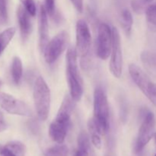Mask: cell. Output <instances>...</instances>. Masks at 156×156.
Listing matches in <instances>:
<instances>
[{"label": "cell", "instance_id": "6", "mask_svg": "<svg viewBox=\"0 0 156 156\" xmlns=\"http://www.w3.org/2000/svg\"><path fill=\"white\" fill-rule=\"evenodd\" d=\"M68 41L69 35L65 30L59 32L50 40L43 52L46 62L48 64L56 62L66 48Z\"/></svg>", "mask_w": 156, "mask_h": 156}, {"label": "cell", "instance_id": "28", "mask_svg": "<svg viewBox=\"0 0 156 156\" xmlns=\"http://www.w3.org/2000/svg\"><path fill=\"white\" fill-rule=\"evenodd\" d=\"M8 127L7 123H6L5 120L4 115L0 111V132H3Z\"/></svg>", "mask_w": 156, "mask_h": 156}, {"label": "cell", "instance_id": "26", "mask_svg": "<svg viewBox=\"0 0 156 156\" xmlns=\"http://www.w3.org/2000/svg\"><path fill=\"white\" fill-rule=\"evenodd\" d=\"M143 0H133L132 7L133 9L137 13H141L143 11V5H144Z\"/></svg>", "mask_w": 156, "mask_h": 156}, {"label": "cell", "instance_id": "25", "mask_svg": "<svg viewBox=\"0 0 156 156\" xmlns=\"http://www.w3.org/2000/svg\"><path fill=\"white\" fill-rule=\"evenodd\" d=\"M100 134L98 133H91V143L93 144V146H94L95 148L97 149H100L101 148V137H100Z\"/></svg>", "mask_w": 156, "mask_h": 156}, {"label": "cell", "instance_id": "20", "mask_svg": "<svg viewBox=\"0 0 156 156\" xmlns=\"http://www.w3.org/2000/svg\"><path fill=\"white\" fill-rule=\"evenodd\" d=\"M90 147H91V142H90L89 136L86 133L82 131L78 136V149L89 151Z\"/></svg>", "mask_w": 156, "mask_h": 156}, {"label": "cell", "instance_id": "21", "mask_svg": "<svg viewBox=\"0 0 156 156\" xmlns=\"http://www.w3.org/2000/svg\"><path fill=\"white\" fill-rule=\"evenodd\" d=\"M146 15L148 22L156 27V5H151L146 9Z\"/></svg>", "mask_w": 156, "mask_h": 156}, {"label": "cell", "instance_id": "29", "mask_svg": "<svg viewBox=\"0 0 156 156\" xmlns=\"http://www.w3.org/2000/svg\"><path fill=\"white\" fill-rule=\"evenodd\" d=\"M89 151L85 150V149H78L77 151L75 152L74 156H88Z\"/></svg>", "mask_w": 156, "mask_h": 156}, {"label": "cell", "instance_id": "35", "mask_svg": "<svg viewBox=\"0 0 156 156\" xmlns=\"http://www.w3.org/2000/svg\"><path fill=\"white\" fill-rule=\"evenodd\" d=\"M155 156H156V154H155Z\"/></svg>", "mask_w": 156, "mask_h": 156}, {"label": "cell", "instance_id": "23", "mask_svg": "<svg viewBox=\"0 0 156 156\" xmlns=\"http://www.w3.org/2000/svg\"><path fill=\"white\" fill-rule=\"evenodd\" d=\"M8 21V11L6 0H0V24H6Z\"/></svg>", "mask_w": 156, "mask_h": 156}, {"label": "cell", "instance_id": "4", "mask_svg": "<svg viewBox=\"0 0 156 156\" xmlns=\"http://www.w3.org/2000/svg\"><path fill=\"white\" fill-rule=\"evenodd\" d=\"M140 116L141 125L135 144V152L137 154L143 152L146 145L153 138L155 126V115L152 111L143 109L140 112Z\"/></svg>", "mask_w": 156, "mask_h": 156}, {"label": "cell", "instance_id": "32", "mask_svg": "<svg viewBox=\"0 0 156 156\" xmlns=\"http://www.w3.org/2000/svg\"><path fill=\"white\" fill-rule=\"evenodd\" d=\"M153 140H154V143H155V147H156V133H154V136H153Z\"/></svg>", "mask_w": 156, "mask_h": 156}, {"label": "cell", "instance_id": "13", "mask_svg": "<svg viewBox=\"0 0 156 156\" xmlns=\"http://www.w3.org/2000/svg\"><path fill=\"white\" fill-rule=\"evenodd\" d=\"M30 16V14L22 5L18 6L17 9V18H18L21 36L23 41H27L31 33L32 25Z\"/></svg>", "mask_w": 156, "mask_h": 156}, {"label": "cell", "instance_id": "17", "mask_svg": "<svg viewBox=\"0 0 156 156\" xmlns=\"http://www.w3.org/2000/svg\"><path fill=\"white\" fill-rule=\"evenodd\" d=\"M15 32L16 30L15 27H9L0 34V54L9 45L10 41L15 36Z\"/></svg>", "mask_w": 156, "mask_h": 156}, {"label": "cell", "instance_id": "16", "mask_svg": "<svg viewBox=\"0 0 156 156\" xmlns=\"http://www.w3.org/2000/svg\"><path fill=\"white\" fill-rule=\"evenodd\" d=\"M141 59L145 66L152 73H156V53L144 51L141 54Z\"/></svg>", "mask_w": 156, "mask_h": 156}, {"label": "cell", "instance_id": "5", "mask_svg": "<svg viewBox=\"0 0 156 156\" xmlns=\"http://www.w3.org/2000/svg\"><path fill=\"white\" fill-rule=\"evenodd\" d=\"M129 73L134 83L156 107V83L149 79L147 75L135 64H130Z\"/></svg>", "mask_w": 156, "mask_h": 156}, {"label": "cell", "instance_id": "2", "mask_svg": "<svg viewBox=\"0 0 156 156\" xmlns=\"http://www.w3.org/2000/svg\"><path fill=\"white\" fill-rule=\"evenodd\" d=\"M66 79L69 94L75 101H79L83 94V82L79 73L76 50L69 48L66 53Z\"/></svg>", "mask_w": 156, "mask_h": 156}, {"label": "cell", "instance_id": "1", "mask_svg": "<svg viewBox=\"0 0 156 156\" xmlns=\"http://www.w3.org/2000/svg\"><path fill=\"white\" fill-rule=\"evenodd\" d=\"M94 126L100 135H105L110 128V111L107 94L101 87L95 88L94 92Z\"/></svg>", "mask_w": 156, "mask_h": 156}, {"label": "cell", "instance_id": "34", "mask_svg": "<svg viewBox=\"0 0 156 156\" xmlns=\"http://www.w3.org/2000/svg\"><path fill=\"white\" fill-rule=\"evenodd\" d=\"M0 85H1V82H0Z\"/></svg>", "mask_w": 156, "mask_h": 156}, {"label": "cell", "instance_id": "12", "mask_svg": "<svg viewBox=\"0 0 156 156\" xmlns=\"http://www.w3.org/2000/svg\"><path fill=\"white\" fill-rule=\"evenodd\" d=\"M47 10L44 5H40L39 11V45L41 52H44L49 41V24Z\"/></svg>", "mask_w": 156, "mask_h": 156}, {"label": "cell", "instance_id": "33", "mask_svg": "<svg viewBox=\"0 0 156 156\" xmlns=\"http://www.w3.org/2000/svg\"><path fill=\"white\" fill-rule=\"evenodd\" d=\"M153 0H143V2H144L145 3H147V2H152Z\"/></svg>", "mask_w": 156, "mask_h": 156}, {"label": "cell", "instance_id": "11", "mask_svg": "<svg viewBox=\"0 0 156 156\" xmlns=\"http://www.w3.org/2000/svg\"><path fill=\"white\" fill-rule=\"evenodd\" d=\"M70 125L71 120L56 117L49 128V134L52 140L58 144H62L66 137Z\"/></svg>", "mask_w": 156, "mask_h": 156}, {"label": "cell", "instance_id": "30", "mask_svg": "<svg viewBox=\"0 0 156 156\" xmlns=\"http://www.w3.org/2000/svg\"><path fill=\"white\" fill-rule=\"evenodd\" d=\"M1 156H16V155H14V154H12V152H10L9 151H8L7 149H5V147H4V149H3L2 153Z\"/></svg>", "mask_w": 156, "mask_h": 156}, {"label": "cell", "instance_id": "27", "mask_svg": "<svg viewBox=\"0 0 156 156\" xmlns=\"http://www.w3.org/2000/svg\"><path fill=\"white\" fill-rule=\"evenodd\" d=\"M70 1L78 12H82L83 11V0H70Z\"/></svg>", "mask_w": 156, "mask_h": 156}, {"label": "cell", "instance_id": "22", "mask_svg": "<svg viewBox=\"0 0 156 156\" xmlns=\"http://www.w3.org/2000/svg\"><path fill=\"white\" fill-rule=\"evenodd\" d=\"M20 2L21 3V5L30 14V16L34 17L36 15L37 7L34 0H20Z\"/></svg>", "mask_w": 156, "mask_h": 156}, {"label": "cell", "instance_id": "24", "mask_svg": "<svg viewBox=\"0 0 156 156\" xmlns=\"http://www.w3.org/2000/svg\"><path fill=\"white\" fill-rule=\"evenodd\" d=\"M45 1V9L47 14L50 17H53L56 12V5H55V0H44Z\"/></svg>", "mask_w": 156, "mask_h": 156}, {"label": "cell", "instance_id": "31", "mask_svg": "<svg viewBox=\"0 0 156 156\" xmlns=\"http://www.w3.org/2000/svg\"><path fill=\"white\" fill-rule=\"evenodd\" d=\"M3 149H4V146H2V144H0V155H1L2 153Z\"/></svg>", "mask_w": 156, "mask_h": 156}, {"label": "cell", "instance_id": "10", "mask_svg": "<svg viewBox=\"0 0 156 156\" xmlns=\"http://www.w3.org/2000/svg\"><path fill=\"white\" fill-rule=\"evenodd\" d=\"M0 107L7 113L14 115L30 117L31 114L27 104L8 93L0 92Z\"/></svg>", "mask_w": 156, "mask_h": 156}, {"label": "cell", "instance_id": "7", "mask_svg": "<svg viewBox=\"0 0 156 156\" xmlns=\"http://www.w3.org/2000/svg\"><path fill=\"white\" fill-rule=\"evenodd\" d=\"M76 52L81 59H85L91 50V35L88 24L83 20L76 23Z\"/></svg>", "mask_w": 156, "mask_h": 156}, {"label": "cell", "instance_id": "8", "mask_svg": "<svg viewBox=\"0 0 156 156\" xmlns=\"http://www.w3.org/2000/svg\"><path fill=\"white\" fill-rule=\"evenodd\" d=\"M112 41V29L106 23H101L98 30L96 46V53L101 59L105 60L111 56Z\"/></svg>", "mask_w": 156, "mask_h": 156}, {"label": "cell", "instance_id": "18", "mask_svg": "<svg viewBox=\"0 0 156 156\" xmlns=\"http://www.w3.org/2000/svg\"><path fill=\"white\" fill-rule=\"evenodd\" d=\"M4 146L7 150L16 156H24V154H25V146L19 141L9 142Z\"/></svg>", "mask_w": 156, "mask_h": 156}, {"label": "cell", "instance_id": "15", "mask_svg": "<svg viewBox=\"0 0 156 156\" xmlns=\"http://www.w3.org/2000/svg\"><path fill=\"white\" fill-rule=\"evenodd\" d=\"M120 23L123 30L127 35L130 34L132 30L133 19L132 14L130 11L127 9H123L120 13Z\"/></svg>", "mask_w": 156, "mask_h": 156}, {"label": "cell", "instance_id": "19", "mask_svg": "<svg viewBox=\"0 0 156 156\" xmlns=\"http://www.w3.org/2000/svg\"><path fill=\"white\" fill-rule=\"evenodd\" d=\"M68 154V147L62 144L52 146L44 152V156H67Z\"/></svg>", "mask_w": 156, "mask_h": 156}, {"label": "cell", "instance_id": "14", "mask_svg": "<svg viewBox=\"0 0 156 156\" xmlns=\"http://www.w3.org/2000/svg\"><path fill=\"white\" fill-rule=\"evenodd\" d=\"M11 74L14 83L15 85H18L21 82L23 74L22 62L18 56H15L12 59Z\"/></svg>", "mask_w": 156, "mask_h": 156}, {"label": "cell", "instance_id": "9", "mask_svg": "<svg viewBox=\"0 0 156 156\" xmlns=\"http://www.w3.org/2000/svg\"><path fill=\"white\" fill-rule=\"evenodd\" d=\"M112 49L110 60V70L113 76L120 78L123 72V54H122L120 37L116 27L112 28Z\"/></svg>", "mask_w": 156, "mask_h": 156}, {"label": "cell", "instance_id": "3", "mask_svg": "<svg viewBox=\"0 0 156 156\" xmlns=\"http://www.w3.org/2000/svg\"><path fill=\"white\" fill-rule=\"evenodd\" d=\"M50 90L47 82L44 78L39 76L34 85L33 97L37 117L43 121L47 120L50 114Z\"/></svg>", "mask_w": 156, "mask_h": 156}]
</instances>
